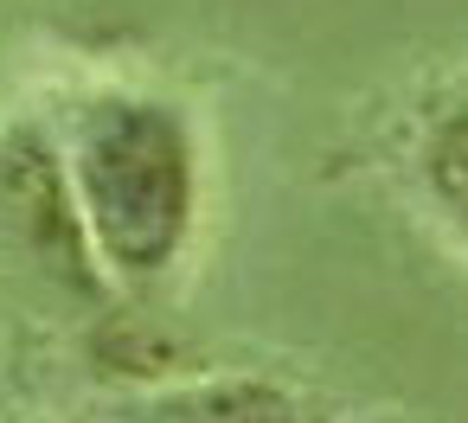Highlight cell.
Segmentation results:
<instances>
[{"instance_id": "cell-1", "label": "cell", "mask_w": 468, "mask_h": 423, "mask_svg": "<svg viewBox=\"0 0 468 423\" xmlns=\"http://www.w3.org/2000/svg\"><path fill=\"white\" fill-rule=\"evenodd\" d=\"M58 193L84 250L129 289L167 282L199 231L206 154L193 116L148 84H90L52 129Z\"/></svg>"}, {"instance_id": "cell-2", "label": "cell", "mask_w": 468, "mask_h": 423, "mask_svg": "<svg viewBox=\"0 0 468 423\" xmlns=\"http://www.w3.org/2000/svg\"><path fill=\"white\" fill-rule=\"evenodd\" d=\"M103 423H314L308 404L263 372H206L122 397Z\"/></svg>"}, {"instance_id": "cell-3", "label": "cell", "mask_w": 468, "mask_h": 423, "mask_svg": "<svg viewBox=\"0 0 468 423\" xmlns=\"http://www.w3.org/2000/svg\"><path fill=\"white\" fill-rule=\"evenodd\" d=\"M410 186L430 225L468 257V90L430 103L410 129Z\"/></svg>"}]
</instances>
